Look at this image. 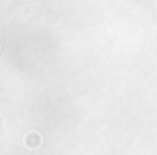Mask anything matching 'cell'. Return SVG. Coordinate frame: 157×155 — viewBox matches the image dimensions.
<instances>
[{"instance_id": "cell-1", "label": "cell", "mask_w": 157, "mask_h": 155, "mask_svg": "<svg viewBox=\"0 0 157 155\" xmlns=\"http://www.w3.org/2000/svg\"><path fill=\"white\" fill-rule=\"evenodd\" d=\"M24 142H26V146H28V149H37V146L41 144V136H39L37 131H30V134L24 138Z\"/></svg>"}, {"instance_id": "cell-2", "label": "cell", "mask_w": 157, "mask_h": 155, "mask_svg": "<svg viewBox=\"0 0 157 155\" xmlns=\"http://www.w3.org/2000/svg\"><path fill=\"white\" fill-rule=\"evenodd\" d=\"M0 127H2V121H0Z\"/></svg>"}]
</instances>
